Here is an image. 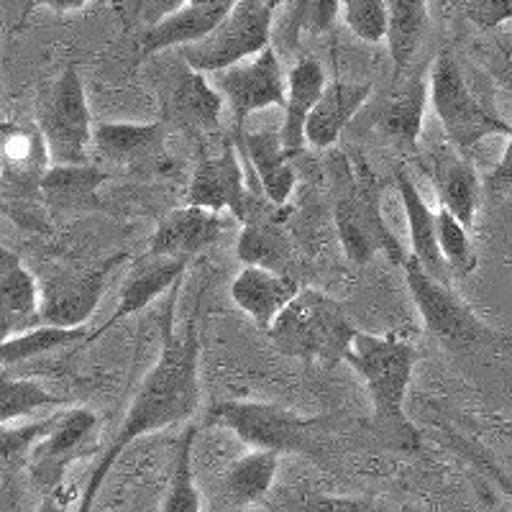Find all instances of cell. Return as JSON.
I'll use <instances>...</instances> for the list:
<instances>
[{
    "label": "cell",
    "mask_w": 512,
    "mask_h": 512,
    "mask_svg": "<svg viewBox=\"0 0 512 512\" xmlns=\"http://www.w3.org/2000/svg\"><path fill=\"white\" fill-rule=\"evenodd\" d=\"M341 13L361 41L379 44L387 39V0H341Z\"/></svg>",
    "instance_id": "37"
},
{
    "label": "cell",
    "mask_w": 512,
    "mask_h": 512,
    "mask_svg": "<svg viewBox=\"0 0 512 512\" xmlns=\"http://www.w3.org/2000/svg\"><path fill=\"white\" fill-rule=\"evenodd\" d=\"M280 456V451H272V448H254L251 454L233 461L223 477V495H226L228 507L246 510L262 502L277 477Z\"/></svg>",
    "instance_id": "29"
},
{
    "label": "cell",
    "mask_w": 512,
    "mask_h": 512,
    "mask_svg": "<svg viewBox=\"0 0 512 512\" xmlns=\"http://www.w3.org/2000/svg\"><path fill=\"white\" fill-rule=\"evenodd\" d=\"M126 254H116L100 267L77 274H54L41 282V318L54 326H88V320L98 310L108 274L116 269Z\"/></svg>",
    "instance_id": "12"
},
{
    "label": "cell",
    "mask_w": 512,
    "mask_h": 512,
    "mask_svg": "<svg viewBox=\"0 0 512 512\" xmlns=\"http://www.w3.org/2000/svg\"><path fill=\"white\" fill-rule=\"evenodd\" d=\"M95 428H98V415L88 408H70L57 413L54 428L36 443L29 456L31 474L44 492L59 487L67 464L80 459L85 446L93 441Z\"/></svg>",
    "instance_id": "13"
},
{
    "label": "cell",
    "mask_w": 512,
    "mask_h": 512,
    "mask_svg": "<svg viewBox=\"0 0 512 512\" xmlns=\"http://www.w3.org/2000/svg\"><path fill=\"white\" fill-rule=\"evenodd\" d=\"M395 185L397 192H400L402 208H405V218H408L413 256L433 277L446 282V274L451 272V267L446 264L441 246H438V210H431V205L425 203V198L415 187L413 177L408 175V169H395Z\"/></svg>",
    "instance_id": "25"
},
{
    "label": "cell",
    "mask_w": 512,
    "mask_h": 512,
    "mask_svg": "<svg viewBox=\"0 0 512 512\" xmlns=\"http://www.w3.org/2000/svg\"><path fill=\"white\" fill-rule=\"evenodd\" d=\"M338 239L346 256L356 264H367L374 254H387L395 264H405L408 254L379 213L377 190L367 177H351L333 210Z\"/></svg>",
    "instance_id": "9"
},
{
    "label": "cell",
    "mask_w": 512,
    "mask_h": 512,
    "mask_svg": "<svg viewBox=\"0 0 512 512\" xmlns=\"http://www.w3.org/2000/svg\"><path fill=\"white\" fill-rule=\"evenodd\" d=\"M359 328L338 300L326 292L303 287L269 328V338L282 354L300 361L333 367L344 361Z\"/></svg>",
    "instance_id": "3"
},
{
    "label": "cell",
    "mask_w": 512,
    "mask_h": 512,
    "mask_svg": "<svg viewBox=\"0 0 512 512\" xmlns=\"http://www.w3.org/2000/svg\"><path fill=\"white\" fill-rule=\"evenodd\" d=\"M228 226H231V221L223 213L185 203L182 208L169 210L167 216L157 223L146 251L195 259L200 251L216 244L223 231H228Z\"/></svg>",
    "instance_id": "16"
},
{
    "label": "cell",
    "mask_w": 512,
    "mask_h": 512,
    "mask_svg": "<svg viewBox=\"0 0 512 512\" xmlns=\"http://www.w3.org/2000/svg\"><path fill=\"white\" fill-rule=\"evenodd\" d=\"M431 24L428 0H387V49L395 77H405Z\"/></svg>",
    "instance_id": "30"
},
{
    "label": "cell",
    "mask_w": 512,
    "mask_h": 512,
    "mask_svg": "<svg viewBox=\"0 0 512 512\" xmlns=\"http://www.w3.org/2000/svg\"><path fill=\"white\" fill-rule=\"evenodd\" d=\"M402 269H405V285L425 328L441 344L451 349H464V346H477L495 338V333L472 313V308L446 282L433 277L413 254L405 259Z\"/></svg>",
    "instance_id": "8"
},
{
    "label": "cell",
    "mask_w": 512,
    "mask_h": 512,
    "mask_svg": "<svg viewBox=\"0 0 512 512\" xmlns=\"http://www.w3.org/2000/svg\"><path fill=\"white\" fill-rule=\"evenodd\" d=\"M208 423L228 428L251 448H272L280 454H318L320 423L282 408L277 402L218 400L208 408Z\"/></svg>",
    "instance_id": "4"
},
{
    "label": "cell",
    "mask_w": 512,
    "mask_h": 512,
    "mask_svg": "<svg viewBox=\"0 0 512 512\" xmlns=\"http://www.w3.org/2000/svg\"><path fill=\"white\" fill-rule=\"evenodd\" d=\"M185 3H192V6H228L231 8L236 0H180V6H185Z\"/></svg>",
    "instance_id": "43"
},
{
    "label": "cell",
    "mask_w": 512,
    "mask_h": 512,
    "mask_svg": "<svg viewBox=\"0 0 512 512\" xmlns=\"http://www.w3.org/2000/svg\"><path fill=\"white\" fill-rule=\"evenodd\" d=\"M395 90L390 98L384 100V105L377 113V128L379 134L387 136L392 144L418 152L420 134H423L425 108L431 100V77L415 75L402 80L397 77Z\"/></svg>",
    "instance_id": "22"
},
{
    "label": "cell",
    "mask_w": 512,
    "mask_h": 512,
    "mask_svg": "<svg viewBox=\"0 0 512 512\" xmlns=\"http://www.w3.org/2000/svg\"><path fill=\"white\" fill-rule=\"evenodd\" d=\"M64 408V400L52 395L47 387H41L34 379H13L3 374L0 382V423L29 418L36 410Z\"/></svg>",
    "instance_id": "34"
},
{
    "label": "cell",
    "mask_w": 512,
    "mask_h": 512,
    "mask_svg": "<svg viewBox=\"0 0 512 512\" xmlns=\"http://www.w3.org/2000/svg\"><path fill=\"white\" fill-rule=\"evenodd\" d=\"M111 180L108 172L90 164H52L41 180V195L49 208L62 216H82L100 208L98 190Z\"/></svg>",
    "instance_id": "24"
},
{
    "label": "cell",
    "mask_w": 512,
    "mask_h": 512,
    "mask_svg": "<svg viewBox=\"0 0 512 512\" xmlns=\"http://www.w3.org/2000/svg\"><path fill=\"white\" fill-rule=\"evenodd\" d=\"M236 256H239L241 264L287 274L292 264V244L287 239V233L274 221L251 218L249 223H244L239 233Z\"/></svg>",
    "instance_id": "31"
},
{
    "label": "cell",
    "mask_w": 512,
    "mask_h": 512,
    "mask_svg": "<svg viewBox=\"0 0 512 512\" xmlns=\"http://www.w3.org/2000/svg\"><path fill=\"white\" fill-rule=\"evenodd\" d=\"M272 3L269 0H236L221 24L205 39L182 47V59L192 70L213 75L254 57L272 41Z\"/></svg>",
    "instance_id": "7"
},
{
    "label": "cell",
    "mask_w": 512,
    "mask_h": 512,
    "mask_svg": "<svg viewBox=\"0 0 512 512\" xmlns=\"http://www.w3.org/2000/svg\"><path fill=\"white\" fill-rule=\"evenodd\" d=\"M95 154L128 169H162L167 162V123L100 121L93 134Z\"/></svg>",
    "instance_id": "14"
},
{
    "label": "cell",
    "mask_w": 512,
    "mask_h": 512,
    "mask_svg": "<svg viewBox=\"0 0 512 512\" xmlns=\"http://www.w3.org/2000/svg\"><path fill=\"white\" fill-rule=\"evenodd\" d=\"M93 341V333L88 331V326H54V323H41V326L31 328V331L16 333L11 338H3V367H13V364H21V361L36 359V356L52 354V351L64 349V346L80 344V341Z\"/></svg>",
    "instance_id": "32"
},
{
    "label": "cell",
    "mask_w": 512,
    "mask_h": 512,
    "mask_svg": "<svg viewBox=\"0 0 512 512\" xmlns=\"http://www.w3.org/2000/svg\"><path fill=\"white\" fill-rule=\"evenodd\" d=\"M0 162H3V180L6 187H13L21 195L41 190V180L52 167V152L41 134V128L29 121L3 123L0 136Z\"/></svg>",
    "instance_id": "17"
},
{
    "label": "cell",
    "mask_w": 512,
    "mask_h": 512,
    "mask_svg": "<svg viewBox=\"0 0 512 512\" xmlns=\"http://www.w3.org/2000/svg\"><path fill=\"white\" fill-rule=\"evenodd\" d=\"M326 72L313 57H303L287 72V103H285V123H282V141L287 152L295 157L308 146L305 139V123L310 111L315 108L318 98L326 90Z\"/></svg>",
    "instance_id": "28"
},
{
    "label": "cell",
    "mask_w": 512,
    "mask_h": 512,
    "mask_svg": "<svg viewBox=\"0 0 512 512\" xmlns=\"http://www.w3.org/2000/svg\"><path fill=\"white\" fill-rule=\"evenodd\" d=\"M433 185H436L438 203L451 210L466 228L474 226L479 200H482L484 182L479 180L474 164L466 154L441 152L433 159Z\"/></svg>",
    "instance_id": "26"
},
{
    "label": "cell",
    "mask_w": 512,
    "mask_h": 512,
    "mask_svg": "<svg viewBox=\"0 0 512 512\" xmlns=\"http://www.w3.org/2000/svg\"><path fill=\"white\" fill-rule=\"evenodd\" d=\"M180 282L169 292L167 315H164L162 333V354L157 364L149 369V374L141 382L116 438L111 441L108 451L100 456L95 464L90 482L82 492L80 510L88 512L93 507L95 497L103 489L105 479L113 472L116 461L134 441L141 436L157 433L169 425L185 423L198 413L200 400H203V387H200V338L195 323H187L185 331H177L175 326V305Z\"/></svg>",
    "instance_id": "1"
},
{
    "label": "cell",
    "mask_w": 512,
    "mask_h": 512,
    "mask_svg": "<svg viewBox=\"0 0 512 512\" xmlns=\"http://www.w3.org/2000/svg\"><path fill=\"white\" fill-rule=\"evenodd\" d=\"M85 6H88V0H29L26 13H31L34 8H49L54 13H77Z\"/></svg>",
    "instance_id": "42"
},
{
    "label": "cell",
    "mask_w": 512,
    "mask_h": 512,
    "mask_svg": "<svg viewBox=\"0 0 512 512\" xmlns=\"http://www.w3.org/2000/svg\"><path fill=\"white\" fill-rule=\"evenodd\" d=\"M438 246H441L446 264L454 272L469 274L477 269V251L469 239V228L443 205L438 208Z\"/></svg>",
    "instance_id": "35"
},
{
    "label": "cell",
    "mask_w": 512,
    "mask_h": 512,
    "mask_svg": "<svg viewBox=\"0 0 512 512\" xmlns=\"http://www.w3.org/2000/svg\"><path fill=\"white\" fill-rule=\"evenodd\" d=\"M57 423V415L47 420H36V423H0V456H3V466L11 469L18 461H29L31 451L36 448V443L47 436L49 431Z\"/></svg>",
    "instance_id": "36"
},
{
    "label": "cell",
    "mask_w": 512,
    "mask_h": 512,
    "mask_svg": "<svg viewBox=\"0 0 512 512\" xmlns=\"http://www.w3.org/2000/svg\"><path fill=\"white\" fill-rule=\"evenodd\" d=\"M213 85L226 98L236 134L244 131L251 113L267 111L274 105L285 108L287 103V75L272 44L228 70L213 72Z\"/></svg>",
    "instance_id": "10"
},
{
    "label": "cell",
    "mask_w": 512,
    "mask_h": 512,
    "mask_svg": "<svg viewBox=\"0 0 512 512\" xmlns=\"http://www.w3.org/2000/svg\"><path fill=\"white\" fill-rule=\"evenodd\" d=\"M341 0H295L287 29L292 36H323L333 29Z\"/></svg>",
    "instance_id": "38"
},
{
    "label": "cell",
    "mask_w": 512,
    "mask_h": 512,
    "mask_svg": "<svg viewBox=\"0 0 512 512\" xmlns=\"http://www.w3.org/2000/svg\"><path fill=\"white\" fill-rule=\"evenodd\" d=\"M236 146L249 162L269 203L277 208L285 205L297 185V172L290 162L292 154L282 141V131H239Z\"/></svg>",
    "instance_id": "18"
},
{
    "label": "cell",
    "mask_w": 512,
    "mask_h": 512,
    "mask_svg": "<svg viewBox=\"0 0 512 512\" xmlns=\"http://www.w3.org/2000/svg\"><path fill=\"white\" fill-rule=\"evenodd\" d=\"M459 6L482 31H492L512 21V0H459Z\"/></svg>",
    "instance_id": "40"
},
{
    "label": "cell",
    "mask_w": 512,
    "mask_h": 512,
    "mask_svg": "<svg viewBox=\"0 0 512 512\" xmlns=\"http://www.w3.org/2000/svg\"><path fill=\"white\" fill-rule=\"evenodd\" d=\"M372 95L369 82L333 80L328 82L305 123V139L313 149H331L346 131L359 108Z\"/></svg>",
    "instance_id": "21"
},
{
    "label": "cell",
    "mask_w": 512,
    "mask_h": 512,
    "mask_svg": "<svg viewBox=\"0 0 512 512\" xmlns=\"http://www.w3.org/2000/svg\"><path fill=\"white\" fill-rule=\"evenodd\" d=\"M192 259L185 256H164V254H152V251H144V254L131 264L126 280H123L121 297H118V308L113 310V315L103 323L95 336L105 333L108 328H113L121 320L131 318V315L141 313L144 308L159 300L162 295L172 292V287L177 282H182L185 277V269Z\"/></svg>",
    "instance_id": "15"
},
{
    "label": "cell",
    "mask_w": 512,
    "mask_h": 512,
    "mask_svg": "<svg viewBox=\"0 0 512 512\" xmlns=\"http://www.w3.org/2000/svg\"><path fill=\"white\" fill-rule=\"evenodd\" d=\"M507 82H510V88H512V75H507Z\"/></svg>",
    "instance_id": "44"
},
{
    "label": "cell",
    "mask_w": 512,
    "mask_h": 512,
    "mask_svg": "<svg viewBox=\"0 0 512 512\" xmlns=\"http://www.w3.org/2000/svg\"><path fill=\"white\" fill-rule=\"evenodd\" d=\"M431 103L448 141L461 154H469L487 136H507L512 123L484 108L469 90L466 77L451 49H443L431 70Z\"/></svg>",
    "instance_id": "5"
},
{
    "label": "cell",
    "mask_w": 512,
    "mask_h": 512,
    "mask_svg": "<svg viewBox=\"0 0 512 512\" xmlns=\"http://www.w3.org/2000/svg\"><path fill=\"white\" fill-rule=\"evenodd\" d=\"M484 190L489 195H502V192L512 190V131L507 134L505 154H502L495 167L489 169V175L484 177Z\"/></svg>",
    "instance_id": "41"
},
{
    "label": "cell",
    "mask_w": 512,
    "mask_h": 512,
    "mask_svg": "<svg viewBox=\"0 0 512 512\" xmlns=\"http://www.w3.org/2000/svg\"><path fill=\"white\" fill-rule=\"evenodd\" d=\"M277 510H303V512H382L384 507L374 505L372 500H354V497H333V495H292L285 505Z\"/></svg>",
    "instance_id": "39"
},
{
    "label": "cell",
    "mask_w": 512,
    "mask_h": 512,
    "mask_svg": "<svg viewBox=\"0 0 512 512\" xmlns=\"http://www.w3.org/2000/svg\"><path fill=\"white\" fill-rule=\"evenodd\" d=\"M185 203L216 210V213H228L233 221L241 223H249L254 218L239 146L228 144L221 154L200 159L192 172Z\"/></svg>",
    "instance_id": "11"
},
{
    "label": "cell",
    "mask_w": 512,
    "mask_h": 512,
    "mask_svg": "<svg viewBox=\"0 0 512 512\" xmlns=\"http://www.w3.org/2000/svg\"><path fill=\"white\" fill-rule=\"evenodd\" d=\"M344 361L361 377L372 397L374 433L400 451L420 448V433L405 413L418 349L410 336L395 331L387 336L356 331Z\"/></svg>",
    "instance_id": "2"
},
{
    "label": "cell",
    "mask_w": 512,
    "mask_h": 512,
    "mask_svg": "<svg viewBox=\"0 0 512 512\" xmlns=\"http://www.w3.org/2000/svg\"><path fill=\"white\" fill-rule=\"evenodd\" d=\"M233 8V6H231ZM228 6H185L175 8L167 16L157 18L152 26H146L141 31L139 41H136V52L141 59L152 57V54L164 52L172 47H187L195 41L205 39L210 31L221 24V18L231 11Z\"/></svg>",
    "instance_id": "23"
},
{
    "label": "cell",
    "mask_w": 512,
    "mask_h": 512,
    "mask_svg": "<svg viewBox=\"0 0 512 512\" xmlns=\"http://www.w3.org/2000/svg\"><path fill=\"white\" fill-rule=\"evenodd\" d=\"M36 126L47 139L54 164H82L93 144V118L75 64L64 67L36 100Z\"/></svg>",
    "instance_id": "6"
},
{
    "label": "cell",
    "mask_w": 512,
    "mask_h": 512,
    "mask_svg": "<svg viewBox=\"0 0 512 512\" xmlns=\"http://www.w3.org/2000/svg\"><path fill=\"white\" fill-rule=\"evenodd\" d=\"M0 323L3 338L41 326V285L11 249L0 254Z\"/></svg>",
    "instance_id": "20"
},
{
    "label": "cell",
    "mask_w": 512,
    "mask_h": 512,
    "mask_svg": "<svg viewBox=\"0 0 512 512\" xmlns=\"http://www.w3.org/2000/svg\"><path fill=\"white\" fill-rule=\"evenodd\" d=\"M223 100L226 98L221 95V90L205 80V72L187 67L177 75L175 85L169 88L164 111L169 113V118H175L180 126L213 131V128L221 126Z\"/></svg>",
    "instance_id": "27"
},
{
    "label": "cell",
    "mask_w": 512,
    "mask_h": 512,
    "mask_svg": "<svg viewBox=\"0 0 512 512\" xmlns=\"http://www.w3.org/2000/svg\"><path fill=\"white\" fill-rule=\"evenodd\" d=\"M195 438H198V428L187 425V431L182 433L180 443L175 451V464H172V474H169V489L164 495V502L159 510L162 512H200L203 502H200V492L195 487V472H192V448H195Z\"/></svg>",
    "instance_id": "33"
},
{
    "label": "cell",
    "mask_w": 512,
    "mask_h": 512,
    "mask_svg": "<svg viewBox=\"0 0 512 512\" xmlns=\"http://www.w3.org/2000/svg\"><path fill=\"white\" fill-rule=\"evenodd\" d=\"M300 290H303L300 282L290 274L244 264V269L236 274L231 285V297L256 326L269 331L274 320L280 318L282 310L292 303V297Z\"/></svg>",
    "instance_id": "19"
}]
</instances>
